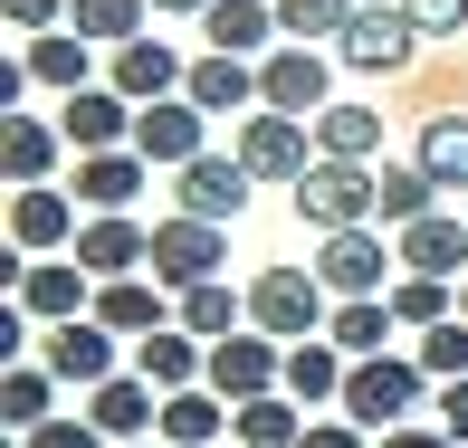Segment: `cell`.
Segmentation results:
<instances>
[{
    "label": "cell",
    "instance_id": "cell-44",
    "mask_svg": "<svg viewBox=\"0 0 468 448\" xmlns=\"http://www.w3.org/2000/svg\"><path fill=\"white\" fill-rule=\"evenodd\" d=\"M306 448H373V430H354V420H315Z\"/></svg>",
    "mask_w": 468,
    "mask_h": 448
},
{
    "label": "cell",
    "instance_id": "cell-15",
    "mask_svg": "<svg viewBox=\"0 0 468 448\" xmlns=\"http://www.w3.org/2000/svg\"><path fill=\"white\" fill-rule=\"evenodd\" d=\"M68 258L87 267L96 287H115V276H144V267H154V229L115 210V220H87V229H77V248H68Z\"/></svg>",
    "mask_w": 468,
    "mask_h": 448
},
{
    "label": "cell",
    "instance_id": "cell-9",
    "mask_svg": "<svg viewBox=\"0 0 468 448\" xmlns=\"http://www.w3.org/2000/svg\"><path fill=\"white\" fill-rule=\"evenodd\" d=\"M38 362H48L68 391H105V381L134 362V344H115V334L87 315V325H48V334H38Z\"/></svg>",
    "mask_w": 468,
    "mask_h": 448
},
{
    "label": "cell",
    "instance_id": "cell-42",
    "mask_svg": "<svg viewBox=\"0 0 468 448\" xmlns=\"http://www.w3.org/2000/svg\"><path fill=\"white\" fill-rule=\"evenodd\" d=\"M68 10H77V0H0V19H10V29H29V38H48Z\"/></svg>",
    "mask_w": 468,
    "mask_h": 448
},
{
    "label": "cell",
    "instance_id": "cell-40",
    "mask_svg": "<svg viewBox=\"0 0 468 448\" xmlns=\"http://www.w3.org/2000/svg\"><path fill=\"white\" fill-rule=\"evenodd\" d=\"M401 10H411L420 38H459V29H468V0H401Z\"/></svg>",
    "mask_w": 468,
    "mask_h": 448
},
{
    "label": "cell",
    "instance_id": "cell-16",
    "mask_svg": "<svg viewBox=\"0 0 468 448\" xmlns=\"http://www.w3.org/2000/svg\"><path fill=\"white\" fill-rule=\"evenodd\" d=\"M77 229H87V220H77V191L38 182V191L10 201V248H19V258H58V248H77Z\"/></svg>",
    "mask_w": 468,
    "mask_h": 448
},
{
    "label": "cell",
    "instance_id": "cell-24",
    "mask_svg": "<svg viewBox=\"0 0 468 448\" xmlns=\"http://www.w3.org/2000/svg\"><path fill=\"white\" fill-rule=\"evenodd\" d=\"M58 153H68V134H58V124H38V115H0V172H10L19 191L48 182Z\"/></svg>",
    "mask_w": 468,
    "mask_h": 448
},
{
    "label": "cell",
    "instance_id": "cell-35",
    "mask_svg": "<svg viewBox=\"0 0 468 448\" xmlns=\"http://www.w3.org/2000/svg\"><path fill=\"white\" fill-rule=\"evenodd\" d=\"M68 29L87 38V48L115 57V48H134V38H144V0H77V10H68Z\"/></svg>",
    "mask_w": 468,
    "mask_h": 448
},
{
    "label": "cell",
    "instance_id": "cell-12",
    "mask_svg": "<svg viewBox=\"0 0 468 448\" xmlns=\"http://www.w3.org/2000/svg\"><path fill=\"white\" fill-rule=\"evenodd\" d=\"M249 191H259V182H249V162H239V153H201L191 172H173V201L191 210V220H210V229H229V220H239V210H249Z\"/></svg>",
    "mask_w": 468,
    "mask_h": 448
},
{
    "label": "cell",
    "instance_id": "cell-41",
    "mask_svg": "<svg viewBox=\"0 0 468 448\" xmlns=\"http://www.w3.org/2000/svg\"><path fill=\"white\" fill-rule=\"evenodd\" d=\"M19 448H115V439H105L96 420H48V430H29Z\"/></svg>",
    "mask_w": 468,
    "mask_h": 448
},
{
    "label": "cell",
    "instance_id": "cell-39",
    "mask_svg": "<svg viewBox=\"0 0 468 448\" xmlns=\"http://www.w3.org/2000/svg\"><path fill=\"white\" fill-rule=\"evenodd\" d=\"M420 372H431V381H468V315H450V325L420 334Z\"/></svg>",
    "mask_w": 468,
    "mask_h": 448
},
{
    "label": "cell",
    "instance_id": "cell-38",
    "mask_svg": "<svg viewBox=\"0 0 468 448\" xmlns=\"http://www.w3.org/2000/svg\"><path fill=\"white\" fill-rule=\"evenodd\" d=\"M364 10V0H278V29L296 48H315V38H345V19Z\"/></svg>",
    "mask_w": 468,
    "mask_h": 448
},
{
    "label": "cell",
    "instance_id": "cell-3",
    "mask_svg": "<svg viewBox=\"0 0 468 448\" xmlns=\"http://www.w3.org/2000/svg\"><path fill=\"white\" fill-rule=\"evenodd\" d=\"M249 325H259L268 344H315V334L335 325L315 267H259V276H249Z\"/></svg>",
    "mask_w": 468,
    "mask_h": 448
},
{
    "label": "cell",
    "instance_id": "cell-45",
    "mask_svg": "<svg viewBox=\"0 0 468 448\" xmlns=\"http://www.w3.org/2000/svg\"><path fill=\"white\" fill-rule=\"evenodd\" d=\"M373 448H459L440 420H411V430H392V439H373Z\"/></svg>",
    "mask_w": 468,
    "mask_h": 448
},
{
    "label": "cell",
    "instance_id": "cell-1",
    "mask_svg": "<svg viewBox=\"0 0 468 448\" xmlns=\"http://www.w3.org/2000/svg\"><path fill=\"white\" fill-rule=\"evenodd\" d=\"M431 401H440V381L420 372V353H373V362H354V381H345V420L373 430V439L411 430Z\"/></svg>",
    "mask_w": 468,
    "mask_h": 448
},
{
    "label": "cell",
    "instance_id": "cell-17",
    "mask_svg": "<svg viewBox=\"0 0 468 448\" xmlns=\"http://www.w3.org/2000/svg\"><path fill=\"white\" fill-rule=\"evenodd\" d=\"M87 420H96L115 448H124V439H154V430H163V391H154L144 372H115L105 391H87Z\"/></svg>",
    "mask_w": 468,
    "mask_h": 448
},
{
    "label": "cell",
    "instance_id": "cell-27",
    "mask_svg": "<svg viewBox=\"0 0 468 448\" xmlns=\"http://www.w3.org/2000/svg\"><path fill=\"white\" fill-rule=\"evenodd\" d=\"M459 267H468V220L431 210L420 229H401V276H450L459 287Z\"/></svg>",
    "mask_w": 468,
    "mask_h": 448
},
{
    "label": "cell",
    "instance_id": "cell-22",
    "mask_svg": "<svg viewBox=\"0 0 468 448\" xmlns=\"http://www.w3.org/2000/svg\"><path fill=\"white\" fill-rule=\"evenodd\" d=\"M134 372L154 381L163 401H173V391H201V372H210V344H191L182 325H163V334H144V344H134Z\"/></svg>",
    "mask_w": 468,
    "mask_h": 448
},
{
    "label": "cell",
    "instance_id": "cell-11",
    "mask_svg": "<svg viewBox=\"0 0 468 448\" xmlns=\"http://www.w3.org/2000/svg\"><path fill=\"white\" fill-rule=\"evenodd\" d=\"M259 105L268 115H296V124H315L335 105V77H325V57L315 48H268L259 57Z\"/></svg>",
    "mask_w": 468,
    "mask_h": 448
},
{
    "label": "cell",
    "instance_id": "cell-7",
    "mask_svg": "<svg viewBox=\"0 0 468 448\" xmlns=\"http://www.w3.org/2000/svg\"><path fill=\"white\" fill-rule=\"evenodd\" d=\"M335 57H345L354 77H401V68L420 57V29H411V10H401V0H382V10H354V19H345Z\"/></svg>",
    "mask_w": 468,
    "mask_h": 448
},
{
    "label": "cell",
    "instance_id": "cell-48",
    "mask_svg": "<svg viewBox=\"0 0 468 448\" xmlns=\"http://www.w3.org/2000/svg\"><path fill=\"white\" fill-rule=\"evenodd\" d=\"M124 448H154V439H124Z\"/></svg>",
    "mask_w": 468,
    "mask_h": 448
},
{
    "label": "cell",
    "instance_id": "cell-36",
    "mask_svg": "<svg viewBox=\"0 0 468 448\" xmlns=\"http://www.w3.org/2000/svg\"><path fill=\"white\" fill-rule=\"evenodd\" d=\"M431 201H440V182L420 162H382V229H420Z\"/></svg>",
    "mask_w": 468,
    "mask_h": 448
},
{
    "label": "cell",
    "instance_id": "cell-19",
    "mask_svg": "<svg viewBox=\"0 0 468 448\" xmlns=\"http://www.w3.org/2000/svg\"><path fill=\"white\" fill-rule=\"evenodd\" d=\"M58 134H68L77 153H124V143H134V105H124L115 87H87V96H68Z\"/></svg>",
    "mask_w": 468,
    "mask_h": 448
},
{
    "label": "cell",
    "instance_id": "cell-28",
    "mask_svg": "<svg viewBox=\"0 0 468 448\" xmlns=\"http://www.w3.org/2000/svg\"><path fill=\"white\" fill-rule=\"evenodd\" d=\"M173 325L191 344H229V334H249V296H229V276H210V287L173 296Z\"/></svg>",
    "mask_w": 468,
    "mask_h": 448
},
{
    "label": "cell",
    "instance_id": "cell-13",
    "mask_svg": "<svg viewBox=\"0 0 468 448\" xmlns=\"http://www.w3.org/2000/svg\"><path fill=\"white\" fill-rule=\"evenodd\" d=\"M19 306H29V325H87V315H96V276L77 258H29Z\"/></svg>",
    "mask_w": 468,
    "mask_h": 448
},
{
    "label": "cell",
    "instance_id": "cell-25",
    "mask_svg": "<svg viewBox=\"0 0 468 448\" xmlns=\"http://www.w3.org/2000/svg\"><path fill=\"white\" fill-rule=\"evenodd\" d=\"M96 325L115 334V344H144V334L173 325V306H163V287H144V276H115V287H96Z\"/></svg>",
    "mask_w": 468,
    "mask_h": 448
},
{
    "label": "cell",
    "instance_id": "cell-43",
    "mask_svg": "<svg viewBox=\"0 0 468 448\" xmlns=\"http://www.w3.org/2000/svg\"><path fill=\"white\" fill-rule=\"evenodd\" d=\"M431 420H440V430H450V439H468V381H440Z\"/></svg>",
    "mask_w": 468,
    "mask_h": 448
},
{
    "label": "cell",
    "instance_id": "cell-5",
    "mask_svg": "<svg viewBox=\"0 0 468 448\" xmlns=\"http://www.w3.org/2000/svg\"><path fill=\"white\" fill-rule=\"evenodd\" d=\"M210 276H229V229H210V220H191V210H173V220H154V287H210Z\"/></svg>",
    "mask_w": 468,
    "mask_h": 448
},
{
    "label": "cell",
    "instance_id": "cell-46",
    "mask_svg": "<svg viewBox=\"0 0 468 448\" xmlns=\"http://www.w3.org/2000/svg\"><path fill=\"white\" fill-rule=\"evenodd\" d=\"M154 10H191V19H201V10H210V0H154Z\"/></svg>",
    "mask_w": 468,
    "mask_h": 448
},
{
    "label": "cell",
    "instance_id": "cell-21",
    "mask_svg": "<svg viewBox=\"0 0 468 448\" xmlns=\"http://www.w3.org/2000/svg\"><path fill=\"white\" fill-rule=\"evenodd\" d=\"M201 38L220 57H268V38H287V29H278V0H210Z\"/></svg>",
    "mask_w": 468,
    "mask_h": 448
},
{
    "label": "cell",
    "instance_id": "cell-34",
    "mask_svg": "<svg viewBox=\"0 0 468 448\" xmlns=\"http://www.w3.org/2000/svg\"><path fill=\"white\" fill-rule=\"evenodd\" d=\"M392 325H401V315H392V296H364V306H335L325 344L345 353V362H373L382 344H392Z\"/></svg>",
    "mask_w": 468,
    "mask_h": 448
},
{
    "label": "cell",
    "instance_id": "cell-8",
    "mask_svg": "<svg viewBox=\"0 0 468 448\" xmlns=\"http://www.w3.org/2000/svg\"><path fill=\"white\" fill-rule=\"evenodd\" d=\"M201 381L229 401V411H249V401L287 391V344H268V334L249 325V334H229V344H210V372Z\"/></svg>",
    "mask_w": 468,
    "mask_h": 448
},
{
    "label": "cell",
    "instance_id": "cell-4",
    "mask_svg": "<svg viewBox=\"0 0 468 448\" xmlns=\"http://www.w3.org/2000/svg\"><path fill=\"white\" fill-rule=\"evenodd\" d=\"M229 153H239L249 162V182H306L315 172V124H296V115H268V105H259V115H239V124H229Z\"/></svg>",
    "mask_w": 468,
    "mask_h": 448
},
{
    "label": "cell",
    "instance_id": "cell-23",
    "mask_svg": "<svg viewBox=\"0 0 468 448\" xmlns=\"http://www.w3.org/2000/svg\"><path fill=\"white\" fill-rule=\"evenodd\" d=\"M19 68H29V87H58V96H87V87H96V48H87L77 29L29 38V48H19Z\"/></svg>",
    "mask_w": 468,
    "mask_h": 448
},
{
    "label": "cell",
    "instance_id": "cell-2",
    "mask_svg": "<svg viewBox=\"0 0 468 448\" xmlns=\"http://www.w3.org/2000/svg\"><path fill=\"white\" fill-rule=\"evenodd\" d=\"M296 220L315 239H345V229H382V162H315L296 182Z\"/></svg>",
    "mask_w": 468,
    "mask_h": 448
},
{
    "label": "cell",
    "instance_id": "cell-37",
    "mask_svg": "<svg viewBox=\"0 0 468 448\" xmlns=\"http://www.w3.org/2000/svg\"><path fill=\"white\" fill-rule=\"evenodd\" d=\"M392 315H401L411 334H431V325H450V315H459V287H450V276H392Z\"/></svg>",
    "mask_w": 468,
    "mask_h": 448
},
{
    "label": "cell",
    "instance_id": "cell-29",
    "mask_svg": "<svg viewBox=\"0 0 468 448\" xmlns=\"http://www.w3.org/2000/svg\"><path fill=\"white\" fill-rule=\"evenodd\" d=\"M382 153V115L354 96H335L325 115H315V162H373Z\"/></svg>",
    "mask_w": 468,
    "mask_h": 448
},
{
    "label": "cell",
    "instance_id": "cell-6",
    "mask_svg": "<svg viewBox=\"0 0 468 448\" xmlns=\"http://www.w3.org/2000/svg\"><path fill=\"white\" fill-rule=\"evenodd\" d=\"M382 276H401V248H382V229H345V239H315V287L364 306V296H392Z\"/></svg>",
    "mask_w": 468,
    "mask_h": 448
},
{
    "label": "cell",
    "instance_id": "cell-20",
    "mask_svg": "<svg viewBox=\"0 0 468 448\" xmlns=\"http://www.w3.org/2000/svg\"><path fill=\"white\" fill-rule=\"evenodd\" d=\"M144 172L154 162L124 143V153H77V201H87V220H115L124 201H144Z\"/></svg>",
    "mask_w": 468,
    "mask_h": 448
},
{
    "label": "cell",
    "instance_id": "cell-14",
    "mask_svg": "<svg viewBox=\"0 0 468 448\" xmlns=\"http://www.w3.org/2000/svg\"><path fill=\"white\" fill-rule=\"evenodd\" d=\"M105 87H115L124 105H163V96H182V87H191V57H182V48H163V38H134V48L105 57Z\"/></svg>",
    "mask_w": 468,
    "mask_h": 448
},
{
    "label": "cell",
    "instance_id": "cell-33",
    "mask_svg": "<svg viewBox=\"0 0 468 448\" xmlns=\"http://www.w3.org/2000/svg\"><path fill=\"white\" fill-rule=\"evenodd\" d=\"M220 430H229V401L201 381V391H173V401H163V430H154V439H163V448H210Z\"/></svg>",
    "mask_w": 468,
    "mask_h": 448
},
{
    "label": "cell",
    "instance_id": "cell-26",
    "mask_svg": "<svg viewBox=\"0 0 468 448\" xmlns=\"http://www.w3.org/2000/svg\"><path fill=\"white\" fill-rule=\"evenodd\" d=\"M345 381H354V362L335 353L325 334H315V344H287V401L296 411H325V401L345 411Z\"/></svg>",
    "mask_w": 468,
    "mask_h": 448
},
{
    "label": "cell",
    "instance_id": "cell-18",
    "mask_svg": "<svg viewBox=\"0 0 468 448\" xmlns=\"http://www.w3.org/2000/svg\"><path fill=\"white\" fill-rule=\"evenodd\" d=\"M182 96L201 105L210 124H220V115H259V68H249V57L201 48V57H191V87H182Z\"/></svg>",
    "mask_w": 468,
    "mask_h": 448
},
{
    "label": "cell",
    "instance_id": "cell-10",
    "mask_svg": "<svg viewBox=\"0 0 468 448\" xmlns=\"http://www.w3.org/2000/svg\"><path fill=\"white\" fill-rule=\"evenodd\" d=\"M134 153L163 162V172H191L210 153V115L191 96H163V105H134Z\"/></svg>",
    "mask_w": 468,
    "mask_h": 448
},
{
    "label": "cell",
    "instance_id": "cell-31",
    "mask_svg": "<svg viewBox=\"0 0 468 448\" xmlns=\"http://www.w3.org/2000/svg\"><path fill=\"white\" fill-rule=\"evenodd\" d=\"M315 420L296 411L287 391H268V401H249V411H229V448H306Z\"/></svg>",
    "mask_w": 468,
    "mask_h": 448
},
{
    "label": "cell",
    "instance_id": "cell-32",
    "mask_svg": "<svg viewBox=\"0 0 468 448\" xmlns=\"http://www.w3.org/2000/svg\"><path fill=\"white\" fill-rule=\"evenodd\" d=\"M420 172H431L440 182V201H459V191H468V115H431V124H420Z\"/></svg>",
    "mask_w": 468,
    "mask_h": 448
},
{
    "label": "cell",
    "instance_id": "cell-30",
    "mask_svg": "<svg viewBox=\"0 0 468 448\" xmlns=\"http://www.w3.org/2000/svg\"><path fill=\"white\" fill-rule=\"evenodd\" d=\"M0 420H10L19 439L58 420V372L48 362H0Z\"/></svg>",
    "mask_w": 468,
    "mask_h": 448
},
{
    "label": "cell",
    "instance_id": "cell-47",
    "mask_svg": "<svg viewBox=\"0 0 468 448\" xmlns=\"http://www.w3.org/2000/svg\"><path fill=\"white\" fill-rule=\"evenodd\" d=\"M459 315H468V276H459Z\"/></svg>",
    "mask_w": 468,
    "mask_h": 448
}]
</instances>
